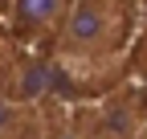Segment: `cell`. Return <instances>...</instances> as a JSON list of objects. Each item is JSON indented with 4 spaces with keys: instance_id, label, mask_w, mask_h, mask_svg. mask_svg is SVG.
I'll return each mask as SVG.
<instances>
[{
    "instance_id": "obj_1",
    "label": "cell",
    "mask_w": 147,
    "mask_h": 139,
    "mask_svg": "<svg viewBox=\"0 0 147 139\" xmlns=\"http://www.w3.org/2000/svg\"><path fill=\"white\" fill-rule=\"evenodd\" d=\"M123 49V0H74L57 53L65 65H102Z\"/></svg>"
},
{
    "instance_id": "obj_2",
    "label": "cell",
    "mask_w": 147,
    "mask_h": 139,
    "mask_svg": "<svg viewBox=\"0 0 147 139\" xmlns=\"http://www.w3.org/2000/svg\"><path fill=\"white\" fill-rule=\"evenodd\" d=\"M143 115H147V107H139L135 94H110L94 111L82 115L78 127H82L86 139H139L143 135Z\"/></svg>"
},
{
    "instance_id": "obj_3",
    "label": "cell",
    "mask_w": 147,
    "mask_h": 139,
    "mask_svg": "<svg viewBox=\"0 0 147 139\" xmlns=\"http://www.w3.org/2000/svg\"><path fill=\"white\" fill-rule=\"evenodd\" d=\"M74 0H12L16 25L29 33H61Z\"/></svg>"
},
{
    "instance_id": "obj_4",
    "label": "cell",
    "mask_w": 147,
    "mask_h": 139,
    "mask_svg": "<svg viewBox=\"0 0 147 139\" xmlns=\"http://www.w3.org/2000/svg\"><path fill=\"white\" fill-rule=\"evenodd\" d=\"M49 90H53V70H49L45 61H37V57L16 61V70H12V90H8L12 102L33 107V102H45Z\"/></svg>"
},
{
    "instance_id": "obj_5",
    "label": "cell",
    "mask_w": 147,
    "mask_h": 139,
    "mask_svg": "<svg viewBox=\"0 0 147 139\" xmlns=\"http://www.w3.org/2000/svg\"><path fill=\"white\" fill-rule=\"evenodd\" d=\"M41 139H86V135L69 115H49L45 127H41Z\"/></svg>"
},
{
    "instance_id": "obj_6",
    "label": "cell",
    "mask_w": 147,
    "mask_h": 139,
    "mask_svg": "<svg viewBox=\"0 0 147 139\" xmlns=\"http://www.w3.org/2000/svg\"><path fill=\"white\" fill-rule=\"evenodd\" d=\"M143 135H147V115H143Z\"/></svg>"
},
{
    "instance_id": "obj_7",
    "label": "cell",
    "mask_w": 147,
    "mask_h": 139,
    "mask_svg": "<svg viewBox=\"0 0 147 139\" xmlns=\"http://www.w3.org/2000/svg\"><path fill=\"white\" fill-rule=\"evenodd\" d=\"M139 139H147V135H139Z\"/></svg>"
}]
</instances>
